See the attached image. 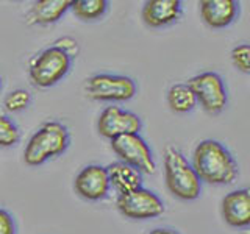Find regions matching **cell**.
Returning <instances> with one entry per match:
<instances>
[{
    "label": "cell",
    "instance_id": "1",
    "mask_svg": "<svg viewBox=\"0 0 250 234\" xmlns=\"http://www.w3.org/2000/svg\"><path fill=\"white\" fill-rule=\"evenodd\" d=\"M191 164L200 181L208 184H230L239 174L238 162L230 150L214 139H205L197 144Z\"/></svg>",
    "mask_w": 250,
    "mask_h": 234
},
{
    "label": "cell",
    "instance_id": "2",
    "mask_svg": "<svg viewBox=\"0 0 250 234\" xmlns=\"http://www.w3.org/2000/svg\"><path fill=\"white\" fill-rule=\"evenodd\" d=\"M164 178L169 192L174 197L185 201L199 198L202 181L192 169V164L175 145L164 148Z\"/></svg>",
    "mask_w": 250,
    "mask_h": 234
},
{
    "label": "cell",
    "instance_id": "3",
    "mask_svg": "<svg viewBox=\"0 0 250 234\" xmlns=\"http://www.w3.org/2000/svg\"><path fill=\"white\" fill-rule=\"evenodd\" d=\"M70 144L67 128L58 120L42 123L36 133L28 139L23 150V161L27 166L38 167L50 158L62 155Z\"/></svg>",
    "mask_w": 250,
    "mask_h": 234
},
{
    "label": "cell",
    "instance_id": "4",
    "mask_svg": "<svg viewBox=\"0 0 250 234\" xmlns=\"http://www.w3.org/2000/svg\"><path fill=\"white\" fill-rule=\"evenodd\" d=\"M72 67V57L58 45L47 47L30 61L28 75L38 88H50L67 75Z\"/></svg>",
    "mask_w": 250,
    "mask_h": 234
},
{
    "label": "cell",
    "instance_id": "5",
    "mask_svg": "<svg viewBox=\"0 0 250 234\" xmlns=\"http://www.w3.org/2000/svg\"><path fill=\"white\" fill-rule=\"evenodd\" d=\"M84 91L97 101H127L136 96V83L125 75L97 74L88 78Z\"/></svg>",
    "mask_w": 250,
    "mask_h": 234
},
{
    "label": "cell",
    "instance_id": "6",
    "mask_svg": "<svg viewBox=\"0 0 250 234\" xmlns=\"http://www.w3.org/2000/svg\"><path fill=\"white\" fill-rule=\"evenodd\" d=\"M111 148L119 159L128 166L138 169L141 174L153 175L156 162L152 148L141 135H122L111 139Z\"/></svg>",
    "mask_w": 250,
    "mask_h": 234
},
{
    "label": "cell",
    "instance_id": "7",
    "mask_svg": "<svg viewBox=\"0 0 250 234\" xmlns=\"http://www.w3.org/2000/svg\"><path fill=\"white\" fill-rule=\"evenodd\" d=\"M188 84L191 86L197 103H200L208 114H219L225 109L229 96H227L224 80L219 74L202 72L192 77Z\"/></svg>",
    "mask_w": 250,
    "mask_h": 234
},
{
    "label": "cell",
    "instance_id": "8",
    "mask_svg": "<svg viewBox=\"0 0 250 234\" xmlns=\"http://www.w3.org/2000/svg\"><path fill=\"white\" fill-rule=\"evenodd\" d=\"M117 209L125 217L133 218V220H148V218H156L164 213L163 200L146 187L124 194L117 197Z\"/></svg>",
    "mask_w": 250,
    "mask_h": 234
},
{
    "label": "cell",
    "instance_id": "9",
    "mask_svg": "<svg viewBox=\"0 0 250 234\" xmlns=\"http://www.w3.org/2000/svg\"><path fill=\"white\" fill-rule=\"evenodd\" d=\"M143 120L139 116L119 106H106L97 120V131L106 139H114L122 135H139Z\"/></svg>",
    "mask_w": 250,
    "mask_h": 234
},
{
    "label": "cell",
    "instance_id": "10",
    "mask_svg": "<svg viewBox=\"0 0 250 234\" xmlns=\"http://www.w3.org/2000/svg\"><path fill=\"white\" fill-rule=\"evenodd\" d=\"M74 189L82 198L89 201L105 198L111 189L106 167L99 164H89L83 167L74 179Z\"/></svg>",
    "mask_w": 250,
    "mask_h": 234
},
{
    "label": "cell",
    "instance_id": "11",
    "mask_svg": "<svg viewBox=\"0 0 250 234\" xmlns=\"http://www.w3.org/2000/svg\"><path fill=\"white\" fill-rule=\"evenodd\" d=\"M222 217L233 228L250 226V189L229 192L222 200Z\"/></svg>",
    "mask_w": 250,
    "mask_h": 234
},
{
    "label": "cell",
    "instance_id": "12",
    "mask_svg": "<svg viewBox=\"0 0 250 234\" xmlns=\"http://www.w3.org/2000/svg\"><path fill=\"white\" fill-rule=\"evenodd\" d=\"M182 16L180 0H150L143 6V20L152 28H161L175 23Z\"/></svg>",
    "mask_w": 250,
    "mask_h": 234
},
{
    "label": "cell",
    "instance_id": "13",
    "mask_svg": "<svg viewBox=\"0 0 250 234\" xmlns=\"http://www.w3.org/2000/svg\"><path fill=\"white\" fill-rule=\"evenodd\" d=\"M239 3L234 0H203L200 2V16L211 28H225L236 19Z\"/></svg>",
    "mask_w": 250,
    "mask_h": 234
},
{
    "label": "cell",
    "instance_id": "14",
    "mask_svg": "<svg viewBox=\"0 0 250 234\" xmlns=\"http://www.w3.org/2000/svg\"><path fill=\"white\" fill-rule=\"evenodd\" d=\"M106 174L109 179V186L116 189V192L119 195L128 194L143 187V174L138 169L128 166V164L122 161L109 164L106 167Z\"/></svg>",
    "mask_w": 250,
    "mask_h": 234
},
{
    "label": "cell",
    "instance_id": "15",
    "mask_svg": "<svg viewBox=\"0 0 250 234\" xmlns=\"http://www.w3.org/2000/svg\"><path fill=\"white\" fill-rule=\"evenodd\" d=\"M72 6V0H41L31 5L27 14L30 25H50L58 22Z\"/></svg>",
    "mask_w": 250,
    "mask_h": 234
},
{
    "label": "cell",
    "instance_id": "16",
    "mask_svg": "<svg viewBox=\"0 0 250 234\" xmlns=\"http://www.w3.org/2000/svg\"><path fill=\"white\" fill-rule=\"evenodd\" d=\"M167 105L174 113L186 114L195 108V105H197V98H195L189 84L178 83V84L172 86L167 92Z\"/></svg>",
    "mask_w": 250,
    "mask_h": 234
},
{
    "label": "cell",
    "instance_id": "17",
    "mask_svg": "<svg viewBox=\"0 0 250 234\" xmlns=\"http://www.w3.org/2000/svg\"><path fill=\"white\" fill-rule=\"evenodd\" d=\"M109 3L106 0H74L70 10L82 20H97L104 18Z\"/></svg>",
    "mask_w": 250,
    "mask_h": 234
},
{
    "label": "cell",
    "instance_id": "18",
    "mask_svg": "<svg viewBox=\"0 0 250 234\" xmlns=\"http://www.w3.org/2000/svg\"><path fill=\"white\" fill-rule=\"evenodd\" d=\"M21 133L10 117L0 114V147H13L19 142Z\"/></svg>",
    "mask_w": 250,
    "mask_h": 234
},
{
    "label": "cell",
    "instance_id": "19",
    "mask_svg": "<svg viewBox=\"0 0 250 234\" xmlns=\"http://www.w3.org/2000/svg\"><path fill=\"white\" fill-rule=\"evenodd\" d=\"M31 101L30 92L25 89H14L5 97V108L10 113H21L23 111Z\"/></svg>",
    "mask_w": 250,
    "mask_h": 234
},
{
    "label": "cell",
    "instance_id": "20",
    "mask_svg": "<svg viewBox=\"0 0 250 234\" xmlns=\"http://www.w3.org/2000/svg\"><path fill=\"white\" fill-rule=\"evenodd\" d=\"M231 62L239 72L250 75V44H239L231 50Z\"/></svg>",
    "mask_w": 250,
    "mask_h": 234
},
{
    "label": "cell",
    "instance_id": "21",
    "mask_svg": "<svg viewBox=\"0 0 250 234\" xmlns=\"http://www.w3.org/2000/svg\"><path fill=\"white\" fill-rule=\"evenodd\" d=\"M0 234H16L14 218L3 208H0Z\"/></svg>",
    "mask_w": 250,
    "mask_h": 234
},
{
    "label": "cell",
    "instance_id": "22",
    "mask_svg": "<svg viewBox=\"0 0 250 234\" xmlns=\"http://www.w3.org/2000/svg\"><path fill=\"white\" fill-rule=\"evenodd\" d=\"M148 234H178V233L175 230H170V228H155Z\"/></svg>",
    "mask_w": 250,
    "mask_h": 234
},
{
    "label": "cell",
    "instance_id": "23",
    "mask_svg": "<svg viewBox=\"0 0 250 234\" xmlns=\"http://www.w3.org/2000/svg\"><path fill=\"white\" fill-rule=\"evenodd\" d=\"M0 89H2V77H0Z\"/></svg>",
    "mask_w": 250,
    "mask_h": 234
}]
</instances>
